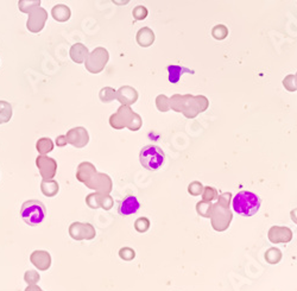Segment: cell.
Segmentation results:
<instances>
[{"mask_svg": "<svg viewBox=\"0 0 297 291\" xmlns=\"http://www.w3.org/2000/svg\"><path fill=\"white\" fill-rule=\"evenodd\" d=\"M261 197L251 192H239L233 198V209L243 217H252L259 210Z\"/></svg>", "mask_w": 297, "mask_h": 291, "instance_id": "1", "label": "cell"}, {"mask_svg": "<svg viewBox=\"0 0 297 291\" xmlns=\"http://www.w3.org/2000/svg\"><path fill=\"white\" fill-rule=\"evenodd\" d=\"M45 215H47V208L41 201L29 200L22 204L21 217L29 226H38L44 221Z\"/></svg>", "mask_w": 297, "mask_h": 291, "instance_id": "2", "label": "cell"}, {"mask_svg": "<svg viewBox=\"0 0 297 291\" xmlns=\"http://www.w3.org/2000/svg\"><path fill=\"white\" fill-rule=\"evenodd\" d=\"M139 160L144 168L150 171H155L163 165L164 161H165V155L160 146L146 145L140 151Z\"/></svg>", "mask_w": 297, "mask_h": 291, "instance_id": "3", "label": "cell"}, {"mask_svg": "<svg viewBox=\"0 0 297 291\" xmlns=\"http://www.w3.org/2000/svg\"><path fill=\"white\" fill-rule=\"evenodd\" d=\"M111 126L114 129H123L124 126H129L131 129H137L140 126V119L137 114L130 109L129 106L124 105L118 109V112L113 114L109 119Z\"/></svg>", "mask_w": 297, "mask_h": 291, "instance_id": "4", "label": "cell"}, {"mask_svg": "<svg viewBox=\"0 0 297 291\" xmlns=\"http://www.w3.org/2000/svg\"><path fill=\"white\" fill-rule=\"evenodd\" d=\"M109 60V54L107 49L99 47L94 49L92 53H89L88 57L85 61V67L89 73L99 74L105 69Z\"/></svg>", "mask_w": 297, "mask_h": 291, "instance_id": "5", "label": "cell"}, {"mask_svg": "<svg viewBox=\"0 0 297 291\" xmlns=\"http://www.w3.org/2000/svg\"><path fill=\"white\" fill-rule=\"evenodd\" d=\"M27 28L30 32L38 33L44 29L45 23L48 21V12L41 6L34 7L33 11L28 13Z\"/></svg>", "mask_w": 297, "mask_h": 291, "instance_id": "6", "label": "cell"}, {"mask_svg": "<svg viewBox=\"0 0 297 291\" xmlns=\"http://www.w3.org/2000/svg\"><path fill=\"white\" fill-rule=\"evenodd\" d=\"M36 165L44 180H51L57 172V162L47 155H39L36 158Z\"/></svg>", "mask_w": 297, "mask_h": 291, "instance_id": "7", "label": "cell"}, {"mask_svg": "<svg viewBox=\"0 0 297 291\" xmlns=\"http://www.w3.org/2000/svg\"><path fill=\"white\" fill-rule=\"evenodd\" d=\"M69 235L74 240H91L95 237V229L91 224L73 223L69 226Z\"/></svg>", "mask_w": 297, "mask_h": 291, "instance_id": "8", "label": "cell"}, {"mask_svg": "<svg viewBox=\"0 0 297 291\" xmlns=\"http://www.w3.org/2000/svg\"><path fill=\"white\" fill-rule=\"evenodd\" d=\"M66 135V139H67V143L73 145L74 148L76 149H82L87 145L89 142V134L88 131L85 128H74L71 129H69Z\"/></svg>", "mask_w": 297, "mask_h": 291, "instance_id": "9", "label": "cell"}, {"mask_svg": "<svg viewBox=\"0 0 297 291\" xmlns=\"http://www.w3.org/2000/svg\"><path fill=\"white\" fill-rule=\"evenodd\" d=\"M30 261L39 271H47L51 266V256L47 251H33L30 256Z\"/></svg>", "mask_w": 297, "mask_h": 291, "instance_id": "10", "label": "cell"}, {"mask_svg": "<svg viewBox=\"0 0 297 291\" xmlns=\"http://www.w3.org/2000/svg\"><path fill=\"white\" fill-rule=\"evenodd\" d=\"M86 187L95 190H102V192H109L111 190V181L107 175L103 174H95L85 182Z\"/></svg>", "mask_w": 297, "mask_h": 291, "instance_id": "11", "label": "cell"}, {"mask_svg": "<svg viewBox=\"0 0 297 291\" xmlns=\"http://www.w3.org/2000/svg\"><path fill=\"white\" fill-rule=\"evenodd\" d=\"M140 208V203L139 201L137 200V197L132 196V195H129L126 196L124 200H122V202L119 203V207H118V213L123 217H128V215H132L134 213H137Z\"/></svg>", "mask_w": 297, "mask_h": 291, "instance_id": "12", "label": "cell"}, {"mask_svg": "<svg viewBox=\"0 0 297 291\" xmlns=\"http://www.w3.org/2000/svg\"><path fill=\"white\" fill-rule=\"evenodd\" d=\"M138 93L134 88L130 87V86H124L117 91V100H119L123 105H132L137 101Z\"/></svg>", "mask_w": 297, "mask_h": 291, "instance_id": "13", "label": "cell"}, {"mask_svg": "<svg viewBox=\"0 0 297 291\" xmlns=\"http://www.w3.org/2000/svg\"><path fill=\"white\" fill-rule=\"evenodd\" d=\"M69 55H70V59L73 60V62L77 63V65H81V63H85L86 59L88 57L89 50L82 43H75L74 45H71L70 50H69Z\"/></svg>", "mask_w": 297, "mask_h": 291, "instance_id": "14", "label": "cell"}, {"mask_svg": "<svg viewBox=\"0 0 297 291\" xmlns=\"http://www.w3.org/2000/svg\"><path fill=\"white\" fill-rule=\"evenodd\" d=\"M135 38H137V43L140 45V47L149 48L154 44L155 33L151 29L145 27V28H142L139 31H138Z\"/></svg>", "mask_w": 297, "mask_h": 291, "instance_id": "15", "label": "cell"}, {"mask_svg": "<svg viewBox=\"0 0 297 291\" xmlns=\"http://www.w3.org/2000/svg\"><path fill=\"white\" fill-rule=\"evenodd\" d=\"M95 168L93 164L88 163V162H83L81 164H79L76 170V178L77 181L80 182L85 183L86 181H88L93 175L95 174Z\"/></svg>", "mask_w": 297, "mask_h": 291, "instance_id": "16", "label": "cell"}, {"mask_svg": "<svg viewBox=\"0 0 297 291\" xmlns=\"http://www.w3.org/2000/svg\"><path fill=\"white\" fill-rule=\"evenodd\" d=\"M51 16H53V18L56 22L65 23L70 19L71 11H70V8L67 6V5L59 4V5H56V6L53 7V10H51Z\"/></svg>", "mask_w": 297, "mask_h": 291, "instance_id": "17", "label": "cell"}, {"mask_svg": "<svg viewBox=\"0 0 297 291\" xmlns=\"http://www.w3.org/2000/svg\"><path fill=\"white\" fill-rule=\"evenodd\" d=\"M41 190L44 196L54 197L60 192V184L57 183V181L53 180V178L51 180H44L43 178L41 183Z\"/></svg>", "mask_w": 297, "mask_h": 291, "instance_id": "18", "label": "cell"}, {"mask_svg": "<svg viewBox=\"0 0 297 291\" xmlns=\"http://www.w3.org/2000/svg\"><path fill=\"white\" fill-rule=\"evenodd\" d=\"M106 198H107V196H101L100 194H91L86 197V203L91 208H98V207L101 206L102 208L109 209L111 208V204L106 203Z\"/></svg>", "mask_w": 297, "mask_h": 291, "instance_id": "19", "label": "cell"}, {"mask_svg": "<svg viewBox=\"0 0 297 291\" xmlns=\"http://www.w3.org/2000/svg\"><path fill=\"white\" fill-rule=\"evenodd\" d=\"M168 71H169V81L171 83H177L180 81L181 76L184 73H194L190 69H187L184 67H180V65H169L168 67Z\"/></svg>", "mask_w": 297, "mask_h": 291, "instance_id": "20", "label": "cell"}, {"mask_svg": "<svg viewBox=\"0 0 297 291\" xmlns=\"http://www.w3.org/2000/svg\"><path fill=\"white\" fill-rule=\"evenodd\" d=\"M12 118V106L7 101L0 100V125L6 124Z\"/></svg>", "mask_w": 297, "mask_h": 291, "instance_id": "21", "label": "cell"}, {"mask_svg": "<svg viewBox=\"0 0 297 291\" xmlns=\"http://www.w3.org/2000/svg\"><path fill=\"white\" fill-rule=\"evenodd\" d=\"M36 150L39 155H48L54 150V143L50 138H41L36 143Z\"/></svg>", "mask_w": 297, "mask_h": 291, "instance_id": "22", "label": "cell"}, {"mask_svg": "<svg viewBox=\"0 0 297 291\" xmlns=\"http://www.w3.org/2000/svg\"><path fill=\"white\" fill-rule=\"evenodd\" d=\"M37 6H41V0H19L18 1L19 11L23 13L28 14Z\"/></svg>", "mask_w": 297, "mask_h": 291, "instance_id": "23", "label": "cell"}, {"mask_svg": "<svg viewBox=\"0 0 297 291\" xmlns=\"http://www.w3.org/2000/svg\"><path fill=\"white\" fill-rule=\"evenodd\" d=\"M99 97H100V100H101L102 102L107 103V102L113 101L114 99H117V92H115L114 89L111 87H105L100 91Z\"/></svg>", "mask_w": 297, "mask_h": 291, "instance_id": "24", "label": "cell"}, {"mask_svg": "<svg viewBox=\"0 0 297 291\" xmlns=\"http://www.w3.org/2000/svg\"><path fill=\"white\" fill-rule=\"evenodd\" d=\"M212 36L214 37L215 39H218V41H223V39L229 36V29L223 24L215 25V27L212 29Z\"/></svg>", "mask_w": 297, "mask_h": 291, "instance_id": "25", "label": "cell"}, {"mask_svg": "<svg viewBox=\"0 0 297 291\" xmlns=\"http://www.w3.org/2000/svg\"><path fill=\"white\" fill-rule=\"evenodd\" d=\"M39 279H41V276L34 270H28L24 275V281L27 282L28 285L37 284L39 282Z\"/></svg>", "mask_w": 297, "mask_h": 291, "instance_id": "26", "label": "cell"}, {"mask_svg": "<svg viewBox=\"0 0 297 291\" xmlns=\"http://www.w3.org/2000/svg\"><path fill=\"white\" fill-rule=\"evenodd\" d=\"M148 8L145 6H143V5H139V6H135L133 8V11H132V16H133V18L135 21H144V19L148 17Z\"/></svg>", "mask_w": 297, "mask_h": 291, "instance_id": "27", "label": "cell"}, {"mask_svg": "<svg viewBox=\"0 0 297 291\" xmlns=\"http://www.w3.org/2000/svg\"><path fill=\"white\" fill-rule=\"evenodd\" d=\"M283 86L285 89H288L289 92H295L297 89L296 86V81H295V75H288L285 76V79L283 80Z\"/></svg>", "mask_w": 297, "mask_h": 291, "instance_id": "28", "label": "cell"}, {"mask_svg": "<svg viewBox=\"0 0 297 291\" xmlns=\"http://www.w3.org/2000/svg\"><path fill=\"white\" fill-rule=\"evenodd\" d=\"M157 106L161 111H168V99H166L165 95H160L157 97Z\"/></svg>", "mask_w": 297, "mask_h": 291, "instance_id": "29", "label": "cell"}, {"mask_svg": "<svg viewBox=\"0 0 297 291\" xmlns=\"http://www.w3.org/2000/svg\"><path fill=\"white\" fill-rule=\"evenodd\" d=\"M67 139H66V135H59L56 138V145L60 146V148H63V146L67 145Z\"/></svg>", "mask_w": 297, "mask_h": 291, "instance_id": "30", "label": "cell"}, {"mask_svg": "<svg viewBox=\"0 0 297 291\" xmlns=\"http://www.w3.org/2000/svg\"><path fill=\"white\" fill-rule=\"evenodd\" d=\"M131 0H112V2L118 6H124V5H128Z\"/></svg>", "mask_w": 297, "mask_h": 291, "instance_id": "31", "label": "cell"}, {"mask_svg": "<svg viewBox=\"0 0 297 291\" xmlns=\"http://www.w3.org/2000/svg\"><path fill=\"white\" fill-rule=\"evenodd\" d=\"M25 291H43V290L38 287V285L34 284V285H28V288L25 289Z\"/></svg>", "mask_w": 297, "mask_h": 291, "instance_id": "32", "label": "cell"}, {"mask_svg": "<svg viewBox=\"0 0 297 291\" xmlns=\"http://www.w3.org/2000/svg\"><path fill=\"white\" fill-rule=\"evenodd\" d=\"M295 81H296V86H297V73L295 75Z\"/></svg>", "mask_w": 297, "mask_h": 291, "instance_id": "33", "label": "cell"}]
</instances>
